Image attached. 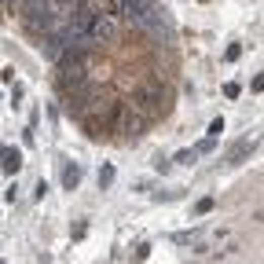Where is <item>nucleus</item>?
Listing matches in <instances>:
<instances>
[{
    "label": "nucleus",
    "mask_w": 264,
    "mask_h": 264,
    "mask_svg": "<svg viewBox=\"0 0 264 264\" xmlns=\"http://www.w3.org/2000/svg\"><path fill=\"white\" fill-rule=\"evenodd\" d=\"M0 158H4V173H8V176H15V173L22 169V154H19V150H4Z\"/></svg>",
    "instance_id": "obj_1"
},
{
    "label": "nucleus",
    "mask_w": 264,
    "mask_h": 264,
    "mask_svg": "<svg viewBox=\"0 0 264 264\" xmlns=\"http://www.w3.org/2000/svg\"><path fill=\"white\" fill-rule=\"evenodd\" d=\"M77 183H81V165H66V169H63V187L73 191Z\"/></svg>",
    "instance_id": "obj_2"
},
{
    "label": "nucleus",
    "mask_w": 264,
    "mask_h": 264,
    "mask_svg": "<svg viewBox=\"0 0 264 264\" xmlns=\"http://www.w3.org/2000/svg\"><path fill=\"white\" fill-rule=\"evenodd\" d=\"M110 183H114V165H103L99 169V191H106Z\"/></svg>",
    "instance_id": "obj_3"
},
{
    "label": "nucleus",
    "mask_w": 264,
    "mask_h": 264,
    "mask_svg": "<svg viewBox=\"0 0 264 264\" xmlns=\"http://www.w3.org/2000/svg\"><path fill=\"white\" fill-rule=\"evenodd\" d=\"M253 147H257V143H239L235 150H231V165H239V162H242V158H246V154H250Z\"/></svg>",
    "instance_id": "obj_4"
},
{
    "label": "nucleus",
    "mask_w": 264,
    "mask_h": 264,
    "mask_svg": "<svg viewBox=\"0 0 264 264\" xmlns=\"http://www.w3.org/2000/svg\"><path fill=\"white\" fill-rule=\"evenodd\" d=\"M173 162H180V165H191V162H195V150H180Z\"/></svg>",
    "instance_id": "obj_5"
},
{
    "label": "nucleus",
    "mask_w": 264,
    "mask_h": 264,
    "mask_svg": "<svg viewBox=\"0 0 264 264\" xmlns=\"http://www.w3.org/2000/svg\"><path fill=\"white\" fill-rule=\"evenodd\" d=\"M220 132H224V118H216L213 125H209V139H216V136H220Z\"/></svg>",
    "instance_id": "obj_6"
},
{
    "label": "nucleus",
    "mask_w": 264,
    "mask_h": 264,
    "mask_svg": "<svg viewBox=\"0 0 264 264\" xmlns=\"http://www.w3.org/2000/svg\"><path fill=\"white\" fill-rule=\"evenodd\" d=\"M147 253H150V246L143 242V246H139V250H136V257H132V260H136V264H139V260H147Z\"/></svg>",
    "instance_id": "obj_7"
}]
</instances>
